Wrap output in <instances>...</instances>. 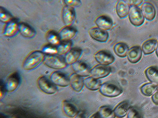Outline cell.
Instances as JSON below:
<instances>
[{"mask_svg":"<svg viewBox=\"0 0 158 118\" xmlns=\"http://www.w3.org/2000/svg\"><path fill=\"white\" fill-rule=\"evenodd\" d=\"M130 6L126 1H119L117 4L116 12L118 17L124 19L128 16Z\"/></svg>","mask_w":158,"mask_h":118,"instance_id":"cell-19","label":"cell"},{"mask_svg":"<svg viewBox=\"0 0 158 118\" xmlns=\"http://www.w3.org/2000/svg\"><path fill=\"white\" fill-rule=\"evenodd\" d=\"M75 10L73 7L65 6L62 11V19L64 24L67 26H70L75 19Z\"/></svg>","mask_w":158,"mask_h":118,"instance_id":"cell-12","label":"cell"},{"mask_svg":"<svg viewBox=\"0 0 158 118\" xmlns=\"http://www.w3.org/2000/svg\"><path fill=\"white\" fill-rule=\"evenodd\" d=\"M127 3L130 5V6H139L142 5L143 3V0H136V1H126Z\"/></svg>","mask_w":158,"mask_h":118,"instance_id":"cell-36","label":"cell"},{"mask_svg":"<svg viewBox=\"0 0 158 118\" xmlns=\"http://www.w3.org/2000/svg\"><path fill=\"white\" fill-rule=\"evenodd\" d=\"M69 80L72 88L76 92H81L84 86V80L82 77L74 73L70 76Z\"/></svg>","mask_w":158,"mask_h":118,"instance_id":"cell-18","label":"cell"},{"mask_svg":"<svg viewBox=\"0 0 158 118\" xmlns=\"http://www.w3.org/2000/svg\"><path fill=\"white\" fill-rule=\"evenodd\" d=\"M152 100L155 104L158 105V89L152 95Z\"/></svg>","mask_w":158,"mask_h":118,"instance_id":"cell-37","label":"cell"},{"mask_svg":"<svg viewBox=\"0 0 158 118\" xmlns=\"http://www.w3.org/2000/svg\"><path fill=\"white\" fill-rule=\"evenodd\" d=\"M44 62L48 67L56 69L65 68L67 65L64 59L55 54L46 55Z\"/></svg>","mask_w":158,"mask_h":118,"instance_id":"cell-2","label":"cell"},{"mask_svg":"<svg viewBox=\"0 0 158 118\" xmlns=\"http://www.w3.org/2000/svg\"><path fill=\"white\" fill-rule=\"evenodd\" d=\"M84 84L87 89L91 91H97L99 89L102 85L101 81L94 77H87L84 80Z\"/></svg>","mask_w":158,"mask_h":118,"instance_id":"cell-25","label":"cell"},{"mask_svg":"<svg viewBox=\"0 0 158 118\" xmlns=\"http://www.w3.org/2000/svg\"><path fill=\"white\" fill-rule=\"evenodd\" d=\"M45 53L40 51H35L31 53L25 58L23 67L26 70L33 69L44 61Z\"/></svg>","mask_w":158,"mask_h":118,"instance_id":"cell-1","label":"cell"},{"mask_svg":"<svg viewBox=\"0 0 158 118\" xmlns=\"http://www.w3.org/2000/svg\"><path fill=\"white\" fill-rule=\"evenodd\" d=\"M72 42L70 41L62 42L56 47H57V54L59 55L67 54L71 49Z\"/></svg>","mask_w":158,"mask_h":118,"instance_id":"cell-30","label":"cell"},{"mask_svg":"<svg viewBox=\"0 0 158 118\" xmlns=\"http://www.w3.org/2000/svg\"><path fill=\"white\" fill-rule=\"evenodd\" d=\"M89 34L94 40L101 43L107 41L109 37L108 32L98 27L91 28L89 30Z\"/></svg>","mask_w":158,"mask_h":118,"instance_id":"cell-10","label":"cell"},{"mask_svg":"<svg viewBox=\"0 0 158 118\" xmlns=\"http://www.w3.org/2000/svg\"><path fill=\"white\" fill-rule=\"evenodd\" d=\"M82 53V50L79 48H72L66 54L64 61L67 65H73L80 58Z\"/></svg>","mask_w":158,"mask_h":118,"instance_id":"cell-15","label":"cell"},{"mask_svg":"<svg viewBox=\"0 0 158 118\" xmlns=\"http://www.w3.org/2000/svg\"><path fill=\"white\" fill-rule=\"evenodd\" d=\"M18 29L21 35L25 37H33L36 34L35 30L27 23H19Z\"/></svg>","mask_w":158,"mask_h":118,"instance_id":"cell-22","label":"cell"},{"mask_svg":"<svg viewBox=\"0 0 158 118\" xmlns=\"http://www.w3.org/2000/svg\"><path fill=\"white\" fill-rule=\"evenodd\" d=\"M12 118H19L16 117V116H13V117H12Z\"/></svg>","mask_w":158,"mask_h":118,"instance_id":"cell-41","label":"cell"},{"mask_svg":"<svg viewBox=\"0 0 158 118\" xmlns=\"http://www.w3.org/2000/svg\"><path fill=\"white\" fill-rule=\"evenodd\" d=\"M95 23L97 27L105 31L110 30L113 27V22L109 17L105 15H101L96 19Z\"/></svg>","mask_w":158,"mask_h":118,"instance_id":"cell-13","label":"cell"},{"mask_svg":"<svg viewBox=\"0 0 158 118\" xmlns=\"http://www.w3.org/2000/svg\"><path fill=\"white\" fill-rule=\"evenodd\" d=\"M43 53H48V54H57V47H54V45L46 46L43 49Z\"/></svg>","mask_w":158,"mask_h":118,"instance_id":"cell-34","label":"cell"},{"mask_svg":"<svg viewBox=\"0 0 158 118\" xmlns=\"http://www.w3.org/2000/svg\"><path fill=\"white\" fill-rule=\"evenodd\" d=\"M145 75L148 79L153 84L158 86V67L151 66L147 69Z\"/></svg>","mask_w":158,"mask_h":118,"instance_id":"cell-27","label":"cell"},{"mask_svg":"<svg viewBox=\"0 0 158 118\" xmlns=\"http://www.w3.org/2000/svg\"><path fill=\"white\" fill-rule=\"evenodd\" d=\"M129 50L128 45L123 42L117 43L114 47V51L115 54L122 58L127 57Z\"/></svg>","mask_w":158,"mask_h":118,"instance_id":"cell-24","label":"cell"},{"mask_svg":"<svg viewBox=\"0 0 158 118\" xmlns=\"http://www.w3.org/2000/svg\"><path fill=\"white\" fill-rule=\"evenodd\" d=\"M156 56H157V57H158V42L157 43V46H156Z\"/></svg>","mask_w":158,"mask_h":118,"instance_id":"cell-40","label":"cell"},{"mask_svg":"<svg viewBox=\"0 0 158 118\" xmlns=\"http://www.w3.org/2000/svg\"><path fill=\"white\" fill-rule=\"evenodd\" d=\"M94 58L99 64L109 66L115 61V57L110 52L106 50H102L94 55Z\"/></svg>","mask_w":158,"mask_h":118,"instance_id":"cell-6","label":"cell"},{"mask_svg":"<svg viewBox=\"0 0 158 118\" xmlns=\"http://www.w3.org/2000/svg\"><path fill=\"white\" fill-rule=\"evenodd\" d=\"M51 81L57 86L65 87L70 85L69 78L60 71H55L50 76Z\"/></svg>","mask_w":158,"mask_h":118,"instance_id":"cell-8","label":"cell"},{"mask_svg":"<svg viewBox=\"0 0 158 118\" xmlns=\"http://www.w3.org/2000/svg\"><path fill=\"white\" fill-rule=\"evenodd\" d=\"M128 16L131 23L136 27L142 26L144 22L145 18L139 7L130 6Z\"/></svg>","mask_w":158,"mask_h":118,"instance_id":"cell-4","label":"cell"},{"mask_svg":"<svg viewBox=\"0 0 158 118\" xmlns=\"http://www.w3.org/2000/svg\"><path fill=\"white\" fill-rule=\"evenodd\" d=\"M130 108V105L127 101L121 102L114 109V112L115 116L118 118L125 117L127 114Z\"/></svg>","mask_w":158,"mask_h":118,"instance_id":"cell-20","label":"cell"},{"mask_svg":"<svg viewBox=\"0 0 158 118\" xmlns=\"http://www.w3.org/2000/svg\"><path fill=\"white\" fill-rule=\"evenodd\" d=\"M74 118H86V117L84 113H82V112H80Z\"/></svg>","mask_w":158,"mask_h":118,"instance_id":"cell-38","label":"cell"},{"mask_svg":"<svg viewBox=\"0 0 158 118\" xmlns=\"http://www.w3.org/2000/svg\"><path fill=\"white\" fill-rule=\"evenodd\" d=\"M13 17L12 15L8 11L4 8L1 7L0 8V20L1 22L7 24L12 21Z\"/></svg>","mask_w":158,"mask_h":118,"instance_id":"cell-32","label":"cell"},{"mask_svg":"<svg viewBox=\"0 0 158 118\" xmlns=\"http://www.w3.org/2000/svg\"><path fill=\"white\" fill-rule=\"evenodd\" d=\"M99 90L102 95L108 97L118 96L123 92L120 87L109 82H106L102 84Z\"/></svg>","mask_w":158,"mask_h":118,"instance_id":"cell-3","label":"cell"},{"mask_svg":"<svg viewBox=\"0 0 158 118\" xmlns=\"http://www.w3.org/2000/svg\"><path fill=\"white\" fill-rule=\"evenodd\" d=\"M127 118H142V113L137 108L131 107L127 113Z\"/></svg>","mask_w":158,"mask_h":118,"instance_id":"cell-33","label":"cell"},{"mask_svg":"<svg viewBox=\"0 0 158 118\" xmlns=\"http://www.w3.org/2000/svg\"><path fill=\"white\" fill-rule=\"evenodd\" d=\"M90 118H102V117L100 116V114L98 112L96 113H94Z\"/></svg>","mask_w":158,"mask_h":118,"instance_id":"cell-39","label":"cell"},{"mask_svg":"<svg viewBox=\"0 0 158 118\" xmlns=\"http://www.w3.org/2000/svg\"><path fill=\"white\" fill-rule=\"evenodd\" d=\"M19 24L16 20L13 19L8 22L4 30V35L7 37H12L15 36L19 30Z\"/></svg>","mask_w":158,"mask_h":118,"instance_id":"cell-23","label":"cell"},{"mask_svg":"<svg viewBox=\"0 0 158 118\" xmlns=\"http://www.w3.org/2000/svg\"><path fill=\"white\" fill-rule=\"evenodd\" d=\"M77 33V30L70 26H67L63 28L59 33L60 42L70 41Z\"/></svg>","mask_w":158,"mask_h":118,"instance_id":"cell-16","label":"cell"},{"mask_svg":"<svg viewBox=\"0 0 158 118\" xmlns=\"http://www.w3.org/2000/svg\"><path fill=\"white\" fill-rule=\"evenodd\" d=\"M158 86L152 83L145 84L141 87V92L145 96H151L157 90Z\"/></svg>","mask_w":158,"mask_h":118,"instance_id":"cell-28","label":"cell"},{"mask_svg":"<svg viewBox=\"0 0 158 118\" xmlns=\"http://www.w3.org/2000/svg\"><path fill=\"white\" fill-rule=\"evenodd\" d=\"M21 78L19 73L15 72L8 77L5 85L8 92H12L17 89L20 83Z\"/></svg>","mask_w":158,"mask_h":118,"instance_id":"cell-9","label":"cell"},{"mask_svg":"<svg viewBox=\"0 0 158 118\" xmlns=\"http://www.w3.org/2000/svg\"><path fill=\"white\" fill-rule=\"evenodd\" d=\"M157 44V40L156 39H150L147 40L142 45V52L146 55L152 54L156 50Z\"/></svg>","mask_w":158,"mask_h":118,"instance_id":"cell-26","label":"cell"},{"mask_svg":"<svg viewBox=\"0 0 158 118\" xmlns=\"http://www.w3.org/2000/svg\"><path fill=\"white\" fill-rule=\"evenodd\" d=\"M64 1L66 6H79L81 5V1L79 0H65Z\"/></svg>","mask_w":158,"mask_h":118,"instance_id":"cell-35","label":"cell"},{"mask_svg":"<svg viewBox=\"0 0 158 118\" xmlns=\"http://www.w3.org/2000/svg\"><path fill=\"white\" fill-rule=\"evenodd\" d=\"M46 39L48 41L53 45L57 46L60 43L59 34H57L54 31H50L48 32Z\"/></svg>","mask_w":158,"mask_h":118,"instance_id":"cell-31","label":"cell"},{"mask_svg":"<svg viewBox=\"0 0 158 118\" xmlns=\"http://www.w3.org/2000/svg\"><path fill=\"white\" fill-rule=\"evenodd\" d=\"M142 55V50L139 46H135L129 49L127 56L128 61L132 64H136L140 61Z\"/></svg>","mask_w":158,"mask_h":118,"instance_id":"cell-17","label":"cell"},{"mask_svg":"<svg viewBox=\"0 0 158 118\" xmlns=\"http://www.w3.org/2000/svg\"><path fill=\"white\" fill-rule=\"evenodd\" d=\"M111 71V68L109 66L98 64L91 69V75L94 78L100 79L108 77Z\"/></svg>","mask_w":158,"mask_h":118,"instance_id":"cell-7","label":"cell"},{"mask_svg":"<svg viewBox=\"0 0 158 118\" xmlns=\"http://www.w3.org/2000/svg\"><path fill=\"white\" fill-rule=\"evenodd\" d=\"M98 112L102 118H115L116 117L114 110L109 106H101L99 109Z\"/></svg>","mask_w":158,"mask_h":118,"instance_id":"cell-29","label":"cell"},{"mask_svg":"<svg viewBox=\"0 0 158 118\" xmlns=\"http://www.w3.org/2000/svg\"><path fill=\"white\" fill-rule=\"evenodd\" d=\"M72 67L75 73L80 77H88L91 75V69L84 62L77 61L72 65Z\"/></svg>","mask_w":158,"mask_h":118,"instance_id":"cell-11","label":"cell"},{"mask_svg":"<svg viewBox=\"0 0 158 118\" xmlns=\"http://www.w3.org/2000/svg\"><path fill=\"white\" fill-rule=\"evenodd\" d=\"M144 17L148 21H153L156 16V10L153 4L148 2H144L141 8Z\"/></svg>","mask_w":158,"mask_h":118,"instance_id":"cell-14","label":"cell"},{"mask_svg":"<svg viewBox=\"0 0 158 118\" xmlns=\"http://www.w3.org/2000/svg\"><path fill=\"white\" fill-rule=\"evenodd\" d=\"M38 84L41 90L45 93L52 95L57 92L56 85L46 77H40L38 80Z\"/></svg>","mask_w":158,"mask_h":118,"instance_id":"cell-5","label":"cell"},{"mask_svg":"<svg viewBox=\"0 0 158 118\" xmlns=\"http://www.w3.org/2000/svg\"><path fill=\"white\" fill-rule=\"evenodd\" d=\"M62 108L64 113L69 117L74 118L79 113L75 105L67 101L63 102Z\"/></svg>","mask_w":158,"mask_h":118,"instance_id":"cell-21","label":"cell"}]
</instances>
